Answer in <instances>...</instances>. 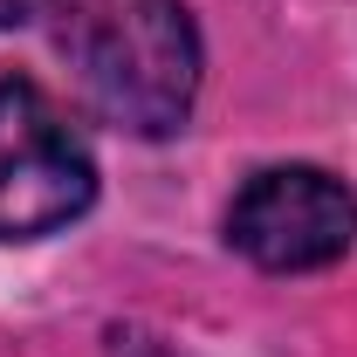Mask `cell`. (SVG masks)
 I'll use <instances>...</instances> for the list:
<instances>
[{
    "label": "cell",
    "mask_w": 357,
    "mask_h": 357,
    "mask_svg": "<svg viewBox=\"0 0 357 357\" xmlns=\"http://www.w3.org/2000/svg\"><path fill=\"white\" fill-rule=\"evenodd\" d=\"M48 35L89 117L124 137H172L199 96V28L185 0H48Z\"/></svg>",
    "instance_id": "obj_1"
},
{
    "label": "cell",
    "mask_w": 357,
    "mask_h": 357,
    "mask_svg": "<svg viewBox=\"0 0 357 357\" xmlns=\"http://www.w3.org/2000/svg\"><path fill=\"white\" fill-rule=\"evenodd\" d=\"M96 206V158L76 117L28 76L0 83V241L62 234Z\"/></svg>",
    "instance_id": "obj_2"
},
{
    "label": "cell",
    "mask_w": 357,
    "mask_h": 357,
    "mask_svg": "<svg viewBox=\"0 0 357 357\" xmlns=\"http://www.w3.org/2000/svg\"><path fill=\"white\" fill-rule=\"evenodd\" d=\"M357 241V192L323 165H261L227 206V248L268 275H310Z\"/></svg>",
    "instance_id": "obj_3"
},
{
    "label": "cell",
    "mask_w": 357,
    "mask_h": 357,
    "mask_svg": "<svg viewBox=\"0 0 357 357\" xmlns=\"http://www.w3.org/2000/svg\"><path fill=\"white\" fill-rule=\"evenodd\" d=\"M35 14H48V0H0V28H21Z\"/></svg>",
    "instance_id": "obj_4"
}]
</instances>
